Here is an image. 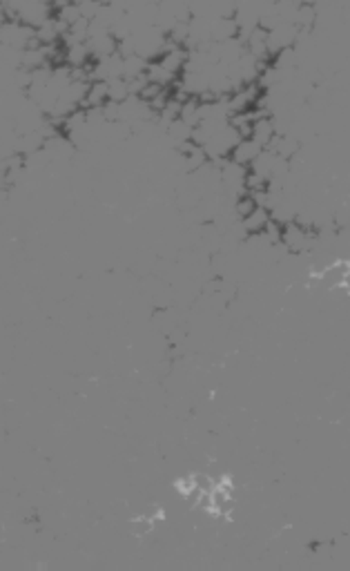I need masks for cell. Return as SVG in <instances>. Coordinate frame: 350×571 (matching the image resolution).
<instances>
[{"instance_id": "6da1fadb", "label": "cell", "mask_w": 350, "mask_h": 571, "mask_svg": "<svg viewBox=\"0 0 350 571\" xmlns=\"http://www.w3.org/2000/svg\"><path fill=\"white\" fill-rule=\"evenodd\" d=\"M241 29L235 16H216L212 19V41L214 43H226L232 38H239Z\"/></svg>"}, {"instance_id": "7a4b0ae2", "label": "cell", "mask_w": 350, "mask_h": 571, "mask_svg": "<svg viewBox=\"0 0 350 571\" xmlns=\"http://www.w3.org/2000/svg\"><path fill=\"white\" fill-rule=\"evenodd\" d=\"M277 134H279V127L275 125V119H272V116H270L268 112L261 114L259 119L255 121L253 139H255L261 147H270L272 141L277 139Z\"/></svg>"}, {"instance_id": "3957f363", "label": "cell", "mask_w": 350, "mask_h": 571, "mask_svg": "<svg viewBox=\"0 0 350 571\" xmlns=\"http://www.w3.org/2000/svg\"><path fill=\"white\" fill-rule=\"evenodd\" d=\"M265 147H261L255 139H241L237 143V147L232 150V154H230V161H235V163H241L245 167H250L255 163V159L263 152Z\"/></svg>"}, {"instance_id": "277c9868", "label": "cell", "mask_w": 350, "mask_h": 571, "mask_svg": "<svg viewBox=\"0 0 350 571\" xmlns=\"http://www.w3.org/2000/svg\"><path fill=\"white\" fill-rule=\"evenodd\" d=\"M259 206H261L259 199L253 192H241L237 197V201H235V214L239 216V221H241V219H245V216L253 214Z\"/></svg>"}]
</instances>
